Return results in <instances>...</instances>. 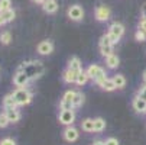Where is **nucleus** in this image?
<instances>
[{"mask_svg": "<svg viewBox=\"0 0 146 145\" xmlns=\"http://www.w3.org/2000/svg\"><path fill=\"white\" fill-rule=\"evenodd\" d=\"M113 81H114V84L117 89H123L124 86H126V78H124L121 74H117L113 77Z\"/></svg>", "mask_w": 146, "mask_h": 145, "instance_id": "nucleus-22", "label": "nucleus"}, {"mask_svg": "<svg viewBox=\"0 0 146 145\" xmlns=\"http://www.w3.org/2000/svg\"><path fill=\"white\" fill-rule=\"evenodd\" d=\"M143 81H145V83H146V71H145V73H143Z\"/></svg>", "mask_w": 146, "mask_h": 145, "instance_id": "nucleus-41", "label": "nucleus"}, {"mask_svg": "<svg viewBox=\"0 0 146 145\" xmlns=\"http://www.w3.org/2000/svg\"><path fill=\"white\" fill-rule=\"evenodd\" d=\"M74 109V105L72 102H68V100H61V110H72Z\"/></svg>", "mask_w": 146, "mask_h": 145, "instance_id": "nucleus-27", "label": "nucleus"}, {"mask_svg": "<svg viewBox=\"0 0 146 145\" xmlns=\"http://www.w3.org/2000/svg\"><path fill=\"white\" fill-rule=\"evenodd\" d=\"M106 64L109 68H116L119 65V57L114 54H110L109 57H106Z\"/></svg>", "mask_w": 146, "mask_h": 145, "instance_id": "nucleus-17", "label": "nucleus"}, {"mask_svg": "<svg viewBox=\"0 0 146 145\" xmlns=\"http://www.w3.org/2000/svg\"><path fill=\"white\" fill-rule=\"evenodd\" d=\"M74 96H75V92H67L65 94H64V97H62V99H64V100H68V102H72L74 100Z\"/></svg>", "mask_w": 146, "mask_h": 145, "instance_id": "nucleus-32", "label": "nucleus"}, {"mask_svg": "<svg viewBox=\"0 0 146 145\" xmlns=\"http://www.w3.org/2000/svg\"><path fill=\"white\" fill-rule=\"evenodd\" d=\"M42 9L46 13H55L58 10V2L56 0H45L42 3Z\"/></svg>", "mask_w": 146, "mask_h": 145, "instance_id": "nucleus-10", "label": "nucleus"}, {"mask_svg": "<svg viewBox=\"0 0 146 145\" xmlns=\"http://www.w3.org/2000/svg\"><path fill=\"white\" fill-rule=\"evenodd\" d=\"M82 102H84V96H82V93L75 92V96H74V100H72V105H74V108L81 106V105H82Z\"/></svg>", "mask_w": 146, "mask_h": 145, "instance_id": "nucleus-23", "label": "nucleus"}, {"mask_svg": "<svg viewBox=\"0 0 146 145\" xmlns=\"http://www.w3.org/2000/svg\"><path fill=\"white\" fill-rule=\"evenodd\" d=\"M135 36H136V41H145V39H146V32H145L143 29H139Z\"/></svg>", "mask_w": 146, "mask_h": 145, "instance_id": "nucleus-31", "label": "nucleus"}, {"mask_svg": "<svg viewBox=\"0 0 146 145\" xmlns=\"http://www.w3.org/2000/svg\"><path fill=\"white\" fill-rule=\"evenodd\" d=\"M52 51H54V45H52L51 41H42V42H39L38 52L40 55H49Z\"/></svg>", "mask_w": 146, "mask_h": 145, "instance_id": "nucleus-7", "label": "nucleus"}, {"mask_svg": "<svg viewBox=\"0 0 146 145\" xmlns=\"http://www.w3.org/2000/svg\"><path fill=\"white\" fill-rule=\"evenodd\" d=\"M110 13H111L110 9H109L107 6H104V5L97 6V7H96V12H94L96 19L100 20V22H106V20H109V19H110Z\"/></svg>", "mask_w": 146, "mask_h": 145, "instance_id": "nucleus-4", "label": "nucleus"}, {"mask_svg": "<svg viewBox=\"0 0 146 145\" xmlns=\"http://www.w3.org/2000/svg\"><path fill=\"white\" fill-rule=\"evenodd\" d=\"M13 97L16 99V102H17V105H19V106L29 105L31 100H32V94H31V92H28V90L23 89V87H19L17 90H15V92H13Z\"/></svg>", "mask_w": 146, "mask_h": 145, "instance_id": "nucleus-2", "label": "nucleus"}, {"mask_svg": "<svg viewBox=\"0 0 146 145\" xmlns=\"http://www.w3.org/2000/svg\"><path fill=\"white\" fill-rule=\"evenodd\" d=\"M29 80H31L29 76L25 71H20V70H17V73L13 77V83H15V86H17V87H25L29 83Z\"/></svg>", "mask_w": 146, "mask_h": 145, "instance_id": "nucleus-6", "label": "nucleus"}, {"mask_svg": "<svg viewBox=\"0 0 146 145\" xmlns=\"http://www.w3.org/2000/svg\"><path fill=\"white\" fill-rule=\"evenodd\" d=\"M68 17L71 20H75V22H78V20H81L82 17H84V10H82V7L80 5H72L70 9H68Z\"/></svg>", "mask_w": 146, "mask_h": 145, "instance_id": "nucleus-5", "label": "nucleus"}, {"mask_svg": "<svg viewBox=\"0 0 146 145\" xmlns=\"http://www.w3.org/2000/svg\"><path fill=\"white\" fill-rule=\"evenodd\" d=\"M3 17H5V20H6V22H12V20L15 19V16H16V12L10 7V9H7V10H5L3 13Z\"/></svg>", "mask_w": 146, "mask_h": 145, "instance_id": "nucleus-24", "label": "nucleus"}, {"mask_svg": "<svg viewBox=\"0 0 146 145\" xmlns=\"http://www.w3.org/2000/svg\"><path fill=\"white\" fill-rule=\"evenodd\" d=\"M0 145H16V144H15L13 139H10V138H5V139H2Z\"/></svg>", "mask_w": 146, "mask_h": 145, "instance_id": "nucleus-33", "label": "nucleus"}, {"mask_svg": "<svg viewBox=\"0 0 146 145\" xmlns=\"http://www.w3.org/2000/svg\"><path fill=\"white\" fill-rule=\"evenodd\" d=\"M140 29H143V31L146 32V17H143V19L140 20Z\"/></svg>", "mask_w": 146, "mask_h": 145, "instance_id": "nucleus-37", "label": "nucleus"}, {"mask_svg": "<svg viewBox=\"0 0 146 145\" xmlns=\"http://www.w3.org/2000/svg\"><path fill=\"white\" fill-rule=\"evenodd\" d=\"M106 128V120L103 118H97L94 119V132H101Z\"/></svg>", "mask_w": 146, "mask_h": 145, "instance_id": "nucleus-19", "label": "nucleus"}, {"mask_svg": "<svg viewBox=\"0 0 146 145\" xmlns=\"http://www.w3.org/2000/svg\"><path fill=\"white\" fill-rule=\"evenodd\" d=\"M5 113L7 115V119H9L10 123H16V122H19V119H20V113H19L17 109H6Z\"/></svg>", "mask_w": 146, "mask_h": 145, "instance_id": "nucleus-15", "label": "nucleus"}, {"mask_svg": "<svg viewBox=\"0 0 146 145\" xmlns=\"http://www.w3.org/2000/svg\"><path fill=\"white\" fill-rule=\"evenodd\" d=\"M9 119H7V115L6 113H0V128H6L9 125Z\"/></svg>", "mask_w": 146, "mask_h": 145, "instance_id": "nucleus-29", "label": "nucleus"}, {"mask_svg": "<svg viewBox=\"0 0 146 145\" xmlns=\"http://www.w3.org/2000/svg\"><path fill=\"white\" fill-rule=\"evenodd\" d=\"M139 97H142V99H145V100H146V86L139 92Z\"/></svg>", "mask_w": 146, "mask_h": 145, "instance_id": "nucleus-36", "label": "nucleus"}, {"mask_svg": "<svg viewBox=\"0 0 146 145\" xmlns=\"http://www.w3.org/2000/svg\"><path fill=\"white\" fill-rule=\"evenodd\" d=\"M77 76H78V73H77V71H74V70L68 68L64 74H62V78H64V81H65V83H75V81H77Z\"/></svg>", "mask_w": 146, "mask_h": 145, "instance_id": "nucleus-16", "label": "nucleus"}, {"mask_svg": "<svg viewBox=\"0 0 146 145\" xmlns=\"http://www.w3.org/2000/svg\"><path fill=\"white\" fill-rule=\"evenodd\" d=\"M93 145H106V142H103V141H96Z\"/></svg>", "mask_w": 146, "mask_h": 145, "instance_id": "nucleus-40", "label": "nucleus"}, {"mask_svg": "<svg viewBox=\"0 0 146 145\" xmlns=\"http://www.w3.org/2000/svg\"><path fill=\"white\" fill-rule=\"evenodd\" d=\"M7 22H6V20H5V17H3V15L2 13H0V26H3V25H6Z\"/></svg>", "mask_w": 146, "mask_h": 145, "instance_id": "nucleus-38", "label": "nucleus"}, {"mask_svg": "<svg viewBox=\"0 0 146 145\" xmlns=\"http://www.w3.org/2000/svg\"><path fill=\"white\" fill-rule=\"evenodd\" d=\"M32 2H33V3H36V5H42V3L45 2V0H32Z\"/></svg>", "mask_w": 146, "mask_h": 145, "instance_id": "nucleus-39", "label": "nucleus"}, {"mask_svg": "<svg viewBox=\"0 0 146 145\" xmlns=\"http://www.w3.org/2000/svg\"><path fill=\"white\" fill-rule=\"evenodd\" d=\"M19 70L20 71H25L29 76L31 80L32 78H39L40 76L44 74V67H42V63H40V61H32L31 64L23 63V65L20 67Z\"/></svg>", "mask_w": 146, "mask_h": 145, "instance_id": "nucleus-1", "label": "nucleus"}, {"mask_svg": "<svg viewBox=\"0 0 146 145\" xmlns=\"http://www.w3.org/2000/svg\"><path fill=\"white\" fill-rule=\"evenodd\" d=\"M88 78H90V77H88L87 71H82V70H81V71L78 73V76H77V81H75V83H77L78 86H82V84H86V83H87Z\"/></svg>", "mask_w": 146, "mask_h": 145, "instance_id": "nucleus-21", "label": "nucleus"}, {"mask_svg": "<svg viewBox=\"0 0 146 145\" xmlns=\"http://www.w3.org/2000/svg\"><path fill=\"white\" fill-rule=\"evenodd\" d=\"M68 68H71V70H74V71H77V73H80V71H81V63H80V59H78L77 57H74V58H71V59H70V63H68Z\"/></svg>", "mask_w": 146, "mask_h": 145, "instance_id": "nucleus-20", "label": "nucleus"}, {"mask_svg": "<svg viewBox=\"0 0 146 145\" xmlns=\"http://www.w3.org/2000/svg\"><path fill=\"white\" fill-rule=\"evenodd\" d=\"M87 74H88V77L93 78L96 83L101 81L103 78H106V76H107L106 71H104L101 67H98V65H90L88 70H87Z\"/></svg>", "mask_w": 146, "mask_h": 145, "instance_id": "nucleus-3", "label": "nucleus"}, {"mask_svg": "<svg viewBox=\"0 0 146 145\" xmlns=\"http://www.w3.org/2000/svg\"><path fill=\"white\" fill-rule=\"evenodd\" d=\"M75 119V115L72 110H62L59 113V122L64 123V125H71Z\"/></svg>", "mask_w": 146, "mask_h": 145, "instance_id": "nucleus-8", "label": "nucleus"}, {"mask_svg": "<svg viewBox=\"0 0 146 145\" xmlns=\"http://www.w3.org/2000/svg\"><path fill=\"white\" fill-rule=\"evenodd\" d=\"M64 138H65L68 142H74V141L78 139V131H77L75 128H72V126H68V128L65 129V132H64Z\"/></svg>", "mask_w": 146, "mask_h": 145, "instance_id": "nucleus-13", "label": "nucleus"}, {"mask_svg": "<svg viewBox=\"0 0 146 145\" xmlns=\"http://www.w3.org/2000/svg\"><path fill=\"white\" fill-rule=\"evenodd\" d=\"M81 128L86 132H94V119H84L81 123Z\"/></svg>", "mask_w": 146, "mask_h": 145, "instance_id": "nucleus-18", "label": "nucleus"}, {"mask_svg": "<svg viewBox=\"0 0 146 145\" xmlns=\"http://www.w3.org/2000/svg\"><path fill=\"white\" fill-rule=\"evenodd\" d=\"M133 109H135L136 112H139V113H145V112H146V100L137 96V97L133 100Z\"/></svg>", "mask_w": 146, "mask_h": 145, "instance_id": "nucleus-12", "label": "nucleus"}, {"mask_svg": "<svg viewBox=\"0 0 146 145\" xmlns=\"http://www.w3.org/2000/svg\"><path fill=\"white\" fill-rule=\"evenodd\" d=\"M106 145H119V141L116 138H109L106 141Z\"/></svg>", "mask_w": 146, "mask_h": 145, "instance_id": "nucleus-34", "label": "nucleus"}, {"mask_svg": "<svg viewBox=\"0 0 146 145\" xmlns=\"http://www.w3.org/2000/svg\"><path fill=\"white\" fill-rule=\"evenodd\" d=\"M10 6H12V0H0V13L10 9Z\"/></svg>", "mask_w": 146, "mask_h": 145, "instance_id": "nucleus-28", "label": "nucleus"}, {"mask_svg": "<svg viewBox=\"0 0 146 145\" xmlns=\"http://www.w3.org/2000/svg\"><path fill=\"white\" fill-rule=\"evenodd\" d=\"M10 41H12V35H10V32L5 31V32H2V33H0V42H2L3 45H7V44H10Z\"/></svg>", "mask_w": 146, "mask_h": 145, "instance_id": "nucleus-25", "label": "nucleus"}, {"mask_svg": "<svg viewBox=\"0 0 146 145\" xmlns=\"http://www.w3.org/2000/svg\"><path fill=\"white\" fill-rule=\"evenodd\" d=\"M97 84L103 89V90H106V92H111V90H114V89H117L116 87V84H114V81H113V78L110 80V78H103L101 81H98Z\"/></svg>", "mask_w": 146, "mask_h": 145, "instance_id": "nucleus-11", "label": "nucleus"}, {"mask_svg": "<svg viewBox=\"0 0 146 145\" xmlns=\"http://www.w3.org/2000/svg\"><path fill=\"white\" fill-rule=\"evenodd\" d=\"M100 45H113V44H111V39H110V36H109V33H106V35L101 36Z\"/></svg>", "mask_w": 146, "mask_h": 145, "instance_id": "nucleus-30", "label": "nucleus"}, {"mask_svg": "<svg viewBox=\"0 0 146 145\" xmlns=\"http://www.w3.org/2000/svg\"><path fill=\"white\" fill-rule=\"evenodd\" d=\"M109 32H110V33H113V35H116L117 38H121V35L124 33V26H123L121 23L114 22V23H111V25H110Z\"/></svg>", "mask_w": 146, "mask_h": 145, "instance_id": "nucleus-14", "label": "nucleus"}, {"mask_svg": "<svg viewBox=\"0 0 146 145\" xmlns=\"http://www.w3.org/2000/svg\"><path fill=\"white\" fill-rule=\"evenodd\" d=\"M3 106H5V109H17V108H19L16 99L13 97V93L5 96V99H3Z\"/></svg>", "mask_w": 146, "mask_h": 145, "instance_id": "nucleus-9", "label": "nucleus"}, {"mask_svg": "<svg viewBox=\"0 0 146 145\" xmlns=\"http://www.w3.org/2000/svg\"><path fill=\"white\" fill-rule=\"evenodd\" d=\"M109 36H110V39H111V44H113V45L117 44V42H119V39H120V38H117L116 35H113V33H110V32H109Z\"/></svg>", "mask_w": 146, "mask_h": 145, "instance_id": "nucleus-35", "label": "nucleus"}, {"mask_svg": "<svg viewBox=\"0 0 146 145\" xmlns=\"http://www.w3.org/2000/svg\"><path fill=\"white\" fill-rule=\"evenodd\" d=\"M100 51L104 57H109L110 54H113V45H100Z\"/></svg>", "mask_w": 146, "mask_h": 145, "instance_id": "nucleus-26", "label": "nucleus"}]
</instances>
